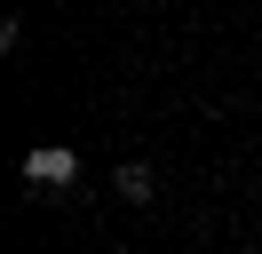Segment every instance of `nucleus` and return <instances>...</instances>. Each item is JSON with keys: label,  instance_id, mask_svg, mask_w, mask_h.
I'll return each instance as SVG.
<instances>
[{"label": "nucleus", "instance_id": "obj_1", "mask_svg": "<svg viewBox=\"0 0 262 254\" xmlns=\"http://www.w3.org/2000/svg\"><path fill=\"white\" fill-rule=\"evenodd\" d=\"M24 183L32 190H72L80 183V151H72V143H32V151H24Z\"/></svg>", "mask_w": 262, "mask_h": 254}, {"label": "nucleus", "instance_id": "obj_2", "mask_svg": "<svg viewBox=\"0 0 262 254\" xmlns=\"http://www.w3.org/2000/svg\"><path fill=\"white\" fill-rule=\"evenodd\" d=\"M112 190H119L127 206H143V199H151V167H119V175H112Z\"/></svg>", "mask_w": 262, "mask_h": 254}]
</instances>
